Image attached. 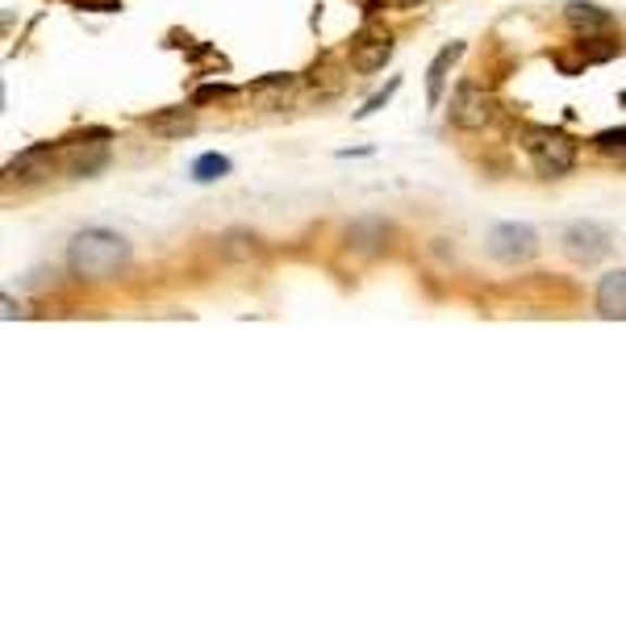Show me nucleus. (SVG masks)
Masks as SVG:
<instances>
[{
  "instance_id": "nucleus-1",
  "label": "nucleus",
  "mask_w": 626,
  "mask_h": 626,
  "mask_svg": "<svg viewBox=\"0 0 626 626\" xmlns=\"http://www.w3.org/2000/svg\"><path fill=\"white\" fill-rule=\"evenodd\" d=\"M67 268L80 280H113L130 268V243L113 230L88 226L67 243Z\"/></svg>"
},
{
  "instance_id": "nucleus-2",
  "label": "nucleus",
  "mask_w": 626,
  "mask_h": 626,
  "mask_svg": "<svg viewBox=\"0 0 626 626\" xmlns=\"http://www.w3.org/2000/svg\"><path fill=\"white\" fill-rule=\"evenodd\" d=\"M522 151L535 164V171L544 180H560L576 167V142L564 130H547V126H531L522 135Z\"/></svg>"
},
{
  "instance_id": "nucleus-3",
  "label": "nucleus",
  "mask_w": 626,
  "mask_h": 626,
  "mask_svg": "<svg viewBox=\"0 0 626 626\" xmlns=\"http://www.w3.org/2000/svg\"><path fill=\"white\" fill-rule=\"evenodd\" d=\"M535 251H539V234L522 221H501L489 230V255L501 264H526L535 259Z\"/></svg>"
},
{
  "instance_id": "nucleus-4",
  "label": "nucleus",
  "mask_w": 626,
  "mask_h": 626,
  "mask_svg": "<svg viewBox=\"0 0 626 626\" xmlns=\"http://www.w3.org/2000/svg\"><path fill=\"white\" fill-rule=\"evenodd\" d=\"M451 126H460V130H485L493 122V97L485 88H476V84H460L456 92H451Z\"/></svg>"
},
{
  "instance_id": "nucleus-5",
  "label": "nucleus",
  "mask_w": 626,
  "mask_h": 626,
  "mask_svg": "<svg viewBox=\"0 0 626 626\" xmlns=\"http://www.w3.org/2000/svg\"><path fill=\"white\" fill-rule=\"evenodd\" d=\"M564 255L572 264H598L610 255V230L598 221H572L564 230Z\"/></svg>"
},
{
  "instance_id": "nucleus-6",
  "label": "nucleus",
  "mask_w": 626,
  "mask_h": 626,
  "mask_svg": "<svg viewBox=\"0 0 626 626\" xmlns=\"http://www.w3.org/2000/svg\"><path fill=\"white\" fill-rule=\"evenodd\" d=\"M105 164H110V146L105 142H72L63 151V171L67 176H97Z\"/></svg>"
},
{
  "instance_id": "nucleus-7",
  "label": "nucleus",
  "mask_w": 626,
  "mask_h": 626,
  "mask_svg": "<svg viewBox=\"0 0 626 626\" xmlns=\"http://www.w3.org/2000/svg\"><path fill=\"white\" fill-rule=\"evenodd\" d=\"M598 314L605 322H626V268L598 280Z\"/></svg>"
},
{
  "instance_id": "nucleus-8",
  "label": "nucleus",
  "mask_w": 626,
  "mask_h": 626,
  "mask_svg": "<svg viewBox=\"0 0 626 626\" xmlns=\"http://www.w3.org/2000/svg\"><path fill=\"white\" fill-rule=\"evenodd\" d=\"M564 17H568V26L576 29V34H585V38L614 29V13H605L598 4H585V0H572L568 9H564Z\"/></svg>"
},
{
  "instance_id": "nucleus-9",
  "label": "nucleus",
  "mask_w": 626,
  "mask_h": 626,
  "mask_svg": "<svg viewBox=\"0 0 626 626\" xmlns=\"http://www.w3.org/2000/svg\"><path fill=\"white\" fill-rule=\"evenodd\" d=\"M51 167H55V151H51V146H29V151H22L4 171L17 176V180H47Z\"/></svg>"
},
{
  "instance_id": "nucleus-10",
  "label": "nucleus",
  "mask_w": 626,
  "mask_h": 626,
  "mask_svg": "<svg viewBox=\"0 0 626 626\" xmlns=\"http://www.w3.org/2000/svg\"><path fill=\"white\" fill-rule=\"evenodd\" d=\"M463 55V42H451V47H443L435 55V63L426 67V101L438 105L443 101V84H447V72H451V63Z\"/></svg>"
},
{
  "instance_id": "nucleus-11",
  "label": "nucleus",
  "mask_w": 626,
  "mask_h": 626,
  "mask_svg": "<svg viewBox=\"0 0 626 626\" xmlns=\"http://www.w3.org/2000/svg\"><path fill=\"white\" fill-rule=\"evenodd\" d=\"M146 130L155 138H189L192 130H196V117H192L189 110H167L146 117Z\"/></svg>"
},
{
  "instance_id": "nucleus-12",
  "label": "nucleus",
  "mask_w": 626,
  "mask_h": 626,
  "mask_svg": "<svg viewBox=\"0 0 626 626\" xmlns=\"http://www.w3.org/2000/svg\"><path fill=\"white\" fill-rule=\"evenodd\" d=\"M388 59H393V42L388 38H368V42H355L352 67L368 76V72H381Z\"/></svg>"
},
{
  "instance_id": "nucleus-13",
  "label": "nucleus",
  "mask_w": 626,
  "mask_h": 626,
  "mask_svg": "<svg viewBox=\"0 0 626 626\" xmlns=\"http://www.w3.org/2000/svg\"><path fill=\"white\" fill-rule=\"evenodd\" d=\"M388 239V226L381 218H368V221H355L352 230H347V243L359 246V251H368V255H376Z\"/></svg>"
},
{
  "instance_id": "nucleus-14",
  "label": "nucleus",
  "mask_w": 626,
  "mask_h": 626,
  "mask_svg": "<svg viewBox=\"0 0 626 626\" xmlns=\"http://www.w3.org/2000/svg\"><path fill=\"white\" fill-rule=\"evenodd\" d=\"M221 176H230V159L218 155V151H209V155H201V159L192 164V180H196V184H214Z\"/></svg>"
},
{
  "instance_id": "nucleus-15",
  "label": "nucleus",
  "mask_w": 626,
  "mask_h": 626,
  "mask_svg": "<svg viewBox=\"0 0 626 626\" xmlns=\"http://www.w3.org/2000/svg\"><path fill=\"white\" fill-rule=\"evenodd\" d=\"M397 88H401V80H388V84H384V92H376V97H372V101H368L363 110L355 113V117H372V113H376V110H384V101H388V97H393Z\"/></svg>"
},
{
  "instance_id": "nucleus-16",
  "label": "nucleus",
  "mask_w": 626,
  "mask_h": 626,
  "mask_svg": "<svg viewBox=\"0 0 626 626\" xmlns=\"http://www.w3.org/2000/svg\"><path fill=\"white\" fill-rule=\"evenodd\" d=\"M593 142H598V151L618 155V151H626V130H605V135H598Z\"/></svg>"
},
{
  "instance_id": "nucleus-17",
  "label": "nucleus",
  "mask_w": 626,
  "mask_h": 626,
  "mask_svg": "<svg viewBox=\"0 0 626 626\" xmlns=\"http://www.w3.org/2000/svg\"><path fill=\"white\" fill-rule=\"evenodd\" d=\"M218 97H230V88L226 84H205V88H196V105H205V101H218Z\"/></svg>"
},
{
  "instance_id": "nucleus-18",
  "label": "nucleus",
  "mask_w": 626,
  "mask_h": 626,
  "mask_svg": "<svg viewBox=\"0 0 626 626\" xmlns=\"http://www.w3.org/2000/svg\"><path fill=\"white\" fill-rule=\"evenodd\" d=\"M80 9H97V13H113V9H122V0H76Z\"/></svg>"
},
{
  "instance_id": "nucleus-19",
  "label": "nucleus",
  "mask_w": 626,
  "mask_h": 626,
  "mask_svg": "<svg viewBox=\"0 0 626 626\" xmlns=\"http://www.w3.org/2000/svg\"><path fill=\"white\" fill-rule=\"evenodd\" d=\"M0 305H4V309H0V314H4V322H13V318L22 314V305H17L13 297H0Z\"/></svg>"
}]
</instances>
